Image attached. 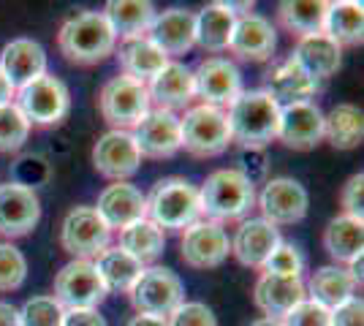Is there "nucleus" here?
Here are the masks:
<instances>
[{
  "label": "nucleus",
  "instance_id": "38",
  "mask_svg": "<svg viewBox=\"0 0 364 326\" xmlns=\"http://www.w3.org/2000/svg\"><path fill=\"white\" fill-rule=\"evenodd\" d=\"M65 310L55 296H33L19 310V324L22 326H63Z\"/></svg>",
  "mask_w": 364,
  "mask_h": 326
},
{
  "label": "nucleus",
  "instance_id": "13",
  "mask_svg": "<svg viewBox=\"0 0 364 326\" xmlns=\"http://www.w3.org/2000/svg\"><path fill=\"white\" fill-rule=\"evenodd\" d=\"M231 239L226 229L213 220H196L180 237V259L191 269H215L228 259Z\"/></svg>",
  "mask_w": 364,
  "mask_h": 326
},
{
  "label": "nucleus",
  "instance_id": "30",
  "mask_svg": "<svg viewBox=\"0 0 364 326\" xmlns=\"http://www.w3.org/2000/svg\"><path fill=\"white\" fill-rule=\"evenodd\" d=\"M237 14L228 9V3H210L196 14V44L210 55H220L228 49L234 33Z\"/></svg>",
  "mask_w": 364,
  "mask_h": 326
},
{
  "label": "nucleus",
  "instance_id": "37",
  "mask_svg": "<svg viewBox=\"0 0 364 326\" xmlns=\"http://www.w3.org/2000/svg\"><path fill=\"white\" fill-rule=\"evenodd\" d=\"M31 128L16 104L0 107V153H19L31 136Z\"/></svg>",
  "mask_w": 364,
  "mask_h": 326
},
{
  "label": "nucleus",
  "instance_id": "6",
  "mask_svg": "<svg viewBox=\"0 0 364 326\" xmlns=\"http://www.w3.org/2000/svg\"><path fill=\"white\" fill-rule=\"evenodd\" d=\"M98 109L112 131H134L152 109L147 85L125 74L112 77L98 93Z\"/></svg>",
  "mask_w": 364,
  "mask_h": 326
},
{
  "label": "nucleus",
  "instance_id": "9",
  "mask_svg": "<svg viewBox=\"0 0 364 326\" xmlns=\"http://www.w3.org/2000/svg\"><path fill=\"white\" fill-rule=\"evenodd\" d=\"M112 242V229L101 220L95 207H74L63 217L60 245L68 256L82 261H95Z\"/></svg>",
  "mask_w": 364,
  "mask_h": 326
},
{
  "label": "nucleus",
  "instance_id": "35",
  "mask_svg": "<svg viewBox=\"0 0 364 326\" xmlns=\"http://www.w3.org/2000/svg\"><path fill=\"white\" fill-rule=\"evenodd\" d=\"M117 248L131 253L139 264H155L161 259L164 248H166V234H164V229H158L150 217H141V220L122 229Z\"/></svg>",
  "mask_w": 364,
  "mask_h": 326
},
{
  "label": "nucleus",
  "instance_id": "23",
  "mask_svg": "<svg viewBox=\"0 0 364 326\" xmlns=\"http://www.w3.org/2000/svg\"><path fill=\"white\" fill-rule=\"evenodd\" d=\"M302 299H307L302 278H280V275H267L261 272L253 288V302L267 318H286Z\"/></svg>",
  "mask_w": 364,
  "mask_h": 326
},
{
  "label": "nucleus",
  "instance_id": "4",
  "mask_svg": "<svg viewBox=\"0 0 364 326\" xmlns=\"http://www.w3.org/2000/svg\"><path fill=\"white\" fill-rule=\"evenodd\" d=\"M147 199V217L158 229H180L185 232L201 220L198 188L185 177H164L152 185Z\"/></svg>",
  "mask_w": 364,
  "mask_h": 326
},
{
  "label": "nucleus",
  "instance_id": "20",
  "mask_svg": "<svg viewBox=\"0 0 364 326\" xmlns=\"http://www.w3.org/2000/svg\"><path fill=\"white\" fill-rule=\"evenodd\" d=\"M147 36L166 58L185 55L196 47V14L188 9H166L155 14Z\"/></svg>",
  "mask_w": 364,
  "mask_h": 326
},
{
  "label": "nucleus",
  "instance_id": "24",
  "mask_svg": "<svg viewBox=\"0 0 364 326\" xmlns=\"http://www.w3.org/2000/svg\"><path fill=\"white\" fill-rule=\"evenodd\" d=\"M0 71L11 82V87L19 90L31 85L33 79L46 74V52L33 38H14L0 52Z\"/></svg>",
  "mask_w": 364,
  "mask_h": 326
},
{
  "label": "nucleus",
  "instance_id": "3",
  "mask_svg": "<svg viewBox=\"0 0 364 326\" xmlns=\"http://www.w3.org/2000/svg\"><path fill=\"white\" fill-rule=\"evenodd\" d=\"M58 47L63 58L74 65H95L117 49V36L101 11H82L60 28Z\"/></svg>",
  "mask_w": 364,
  "mask_h": 326
},
{
  "label": "nucleus",
  "instance_id": "41",
  "mask_svg": "<svg viewBox=\"0 0 364 326\" xmlns=\"http://www.w3.org/2000/svg\"><path fill=\"white\" fill-rule=\"evenodd\" d=\"M166 326H218V318L204 302H182L166 318Z\"/></svg>",
  "mask_w": 364,
  "mask_h": 326
},
{
  "label": "nucleus",
  "instance_id": "11",
  "mask_svg": "<svg viewBox=\"0 0 364 326\" xmlns=\"http://www.w3.org/2000/svg\"><path fill=\"white\" fill-rule=\"evenodd\" d=\"M256 204L261 217L272 226H291L307 215L310 196L299 180L294 177H272L267 180L261 193H256Z\"/></svg>",
  "mask_w": 364,
  "mask_h": 326
},
{
  "label": "nucleus",
  "instance_id": "43",
  "mask_svg": "<svg viewBox=\"0 0 364 326\" xmlns=\"http://www.w3.org/2000/svg\"><path fill=\"white\" fill-rule=\"evenodd\" d=\"M340 204H343V215L362 220L364 215V174L356 171L346 180V185L340 190Z\"/></svg>",
  "mask_w": 364,
  "mask_h": 326
},
{
  "label": "nucleus",
  "instance_id": "10",
  "mask_svg": "<svg viewBox=\"0 0 364 326\" xmlns=\"http://www.w3.org/2000/svg\"><path fill=\"white\" fill-rule=\"evenodd\" d=\"M107 296V286L92 261L74 259L55 275V299L63 310H98Z\"/></svg>",
  "mask_w": 364,
  "mask_h": 326
},
{
  "label": "nucleus",
  "instance_id": "34",
  "mask_svg": "<svg viewBox=\"0 0 364 326\" xmlns=\"http://www.w3.org/2000/svg\"><path fill=\"white\" fill-rule=\"evenodd\" d=\"M92 264L98 269V275L104 280L109 294H112V291L128 294V291L136 286V280L141 278V272L147 269V266L139 264L136 259H134L131 253H125L122 248H107Z\"/></svg>",
  "mask_w": 364,
  "mask_h": 326
},
{
  "label": "nucleus",
  "instance_id": "42",
  "mask_svg": "<svg viewBox=\"0 0 364 326\" xmlns=\"http://www.w3.org/2000/svg\"><path fill=\"white\" fill-rule=\"evenodd\" d=\"M283 326H332V313L313 299H302L283 318Z\"/></svg>",
  "mask_w": 364,
  "mask_h": 326
},
{
  "label": "nucleus",
  "instance_id": "1",
  "mask_svg": "<svg viewBox=\"0 0 364 326\" xmlns=\"http://www.w3.org/2000/svg\"><path fill=\"white\" fill-rule=\"evenodd\" d=\"M226 117L231 141H237L242 150H264L267 144L277 141L280 107L264 90H242V95L228 107Z\"/></svg>",
  "mask_w": 364,
  "mask_h": 326
},
{
  "label": "nucleus",
  "instance_id": "26",
  "mask_svg": "<svg viewBox=\"0 0 364 326\" xmlns=\"http://www.w3.org/2000/svg\"><path fill=\"white\" fill-rule=\"evenodd\" d=\"M291 58L299 63L316 82H321V79H332L340 71L343 47L337 41H332L326 33H316V36L299 38L294 52H291Z\"/></svg>",
  "mask_w": 364,
  "mask_h": 326
},
{
  "label": "nucleus",
  "instance_id": "22",
  "mask_svg": "<svg viewBox=\"0 0 364 326\" xmlns=\"http://www.w3.org/2000/svg\"><path fill=\"white\" fill-rule=\"evenodd\" d=\"M150 93V104H155V109H191V101L196 98L193 90V71L188 65H182L177 60H168L147 85Z\"/></svg>",
  "mask_w": 364,
  "mask_h": 326
},
{
  "label": "nucleus",
  "instance_id": "36",
  "mask_svg": "<svg viewBox=\"0 0 364 326\" xmlns=\"http://www.w3.org/2000/svg\"><path fill=\"white\" fill-rule=\"evenodd\" d=\"M326 9H329L326 0H283L277 6V19L291 36L304 38V36L323 33Z\"/></svg>",
  "mask_w": 364,
  "mask_h": 326
},
{
  "label": "nucleus",
  "instance_id": "18",
  "mask_svg": "<svg viewBox=\"0 0 364 326\" xmlns=\"http://www.w3.org/2000/svg\"><path fill=\"white\" fill-rule=\"evenodd\" d=\"M277 139L291 150H313L323 141V112L316 101H302V104H289L280 107V128Z\"/></svg>",
  "mask_w": 364,
  "mask_h": 326
},
{
  "label": "nucleus",
  "instance_id": "47",
  "mask_svg": "<svg viewBox=\"0 0 364 326\" xmlns=\"http://www.w3.org/2000/svg\"><path fill=\"white\" fill-rule=\"evenodd\" d=\"M14 95H16V90L11 87V82H9V79H6V74L0 71V107L14 104Z\"/></svg>",
  "mask_w": 364,
  "mask_h": 326
},
{
  "label": "nucleus",
  "instance_id": "28",
  "mask_svg": "<svg viewBox=\"0 0 364 326\" xmlns=\"http://www.w3.org/2000/svg\"><path fill=\"white\" fill-rule=\"evenodd\" d=\"M117 52V60L122 65L125 77H134L139 82H150L164 65L168 63V58L150 41V36H136V38H122Z\"/></svg>",
  "mask_w": 364,
  "mask_h": 326
},
{
  "label": "nucleus",
  "instance_id": "27",
  "mask_svg": "<svg viewBox=\"0 0 364 326\" xmlns=\"http://www.w3.org/2000/svg\"><path fill=\"white\" fill-rule=\"evenodd\" d=\"M356 288H359V283L353 280V275L346 266L340 264L318 266L310 275V280L304 283L307 299L323 305L326 310H334L337 305H343V302H348L350 296H356Z\"/></svg>",
  "mask_w": 364,
  "mask_h": 326
},
{
  "label": "nucleus",
  "instance_id": "33",
  "mask_svg": "<svg viewBox=\"0 0 364 326\" xmlns=\"http://www.w3.org/2000/svg\"><path fill=\"white\" fill-rule=\"evenodd\" d=\"M323 33H326L332 41H337L340 47H359L364 41L362 3H353V0L329 3L326 19H323Z\"/></svg>",
  "mask_w": 364,
  "mask_h": 326
},
{
  "label": "nucleus",
  "instance_id": "49",
  "mask_svg": "<svg viewBox=\"0 0 364 326\" xmlns=\"http://www.w3.org/2000/svg\"><path fill=\"white\" fill-rule=\"evenodd\" d=\"M250 326H283V321H280V318H267V315H264V318H256Z\"/></svg>",
  "mask_w": 364,
  "mask_h": 326
},
{
  "label": "nucleus",
  "instance_id": "45",
  "mask_svg": "<svg viewBox=\"0 0 364 326\" xmlns=\"http://www.w3.org/2000/svg\"><path fill=\"white\" fill-rule=\"evenodd\" d=\"M63 326H107L98 310H65Z\"/></svg>",
  "mask_w": 364,
  "mask_h": 326
},
{
  "label": "nucleus",
  "instance_id": "14",
  "mask_svg": "<svg viewBox=\"0 0 364 326\" xmlns=\"http://www.w3.org/2000/svg\"><path fill=\"white\" fill-rule=\"evenodd\" d=\"M92 166L114 183H125L141 166V153L131 131H107L92 147Z\"/></svg>",
  "mask_w": 364,
  "mask_h": 326
},
{
  "label": "nucleus",
  "instance_id": "12",
  "mask_svg": "<svg viewBox=\"0 0 364 326\" xmlns=\"http://www.w3.org/2000/svg\"><path fill=\"white\" fill-rule=\"evenodd\" d=\"M193 90L207 107L226 109L242 95V74L228 58L210 55L193 71Z\"/></svg>",
  "mask_w": 364,
  "mask_h": 326
},
{
  "label": "nucleus",
  "instance_id": "8",
  "mask_svg": "<svg viewBox=\"0 0 364 326\" xmlns=\"http://www.w3.org/2000/svg\"><path fill=\"white\" fill-rule=\"evenodd\" d=\"M128 296L136 313L168 318L185 302V283L177 272H171L166 266H150L141 272V278L128 291Z\"/></svg>",
  "mask_w": 364,
  "mask_h": 326
},
{
  "label": "nucleus",
  "instance_id": "25",
  "mask_svg": "<svg viewBox=\"0 0 364 326\" xmlns=\"http://www.w3.org/2000/svg\"><path fill=\"white\" fill-rule=\"evenodd\" d=\"M264 93L272 95L277 101V107H289V104L313 101V95L318 93V82L310 77L294 58H286L267 74Z\"/></svg>",
  "mask_w": 364,
  "mask_h": 326
},
{
  "label": "nucleus",
  "instance_id": "16",
  "mask_svg": "<svg viewBox=\"0 0 364 326\" xmlns=\"http://www.w3.org/2000/svg\"><path fill=\"white\" fill-rule=\"evenodd\" d=\"M41 220V199L33 188L6 183L0 185V234L16 239L28 237Z\"/></svg>",
  "mask_w": 364,
  "mask_h": 326
},
{
  "label": "nucleus",
  "instance_id": "15",
  "mask_svg": "<svg viewBox=\"0 0 364 326\" xmlns=\"http://www.w3.org/2000/svg\"><path fill=\"white\" fill-rule=\"evenodd\" d=\"M141 158H164L177 156L182 150V134H180V117L166 109H150V114L131 131Z\"/></svg>",
  "mask_w": 364,
  "mask_h": 326
},
{
  "label": "nucleus",
  "instance_id": "46",
  "mask_svg": "<svg viewBox=\"0 0 364 326\" xmlns=\"http://www.w3.org/2000/svg\"><path fill=\"white\" fill-rule=\"evenodd\" d=\"M0 326H22L19 324V310L11 302H0Z\"/></svg>",
  "mask_w": 364,
  "mask_h": 326
},
{
  "label": "nucleus",
  "instance_id": "7",
  "mask_svg": "<svg viewBox=\"0 0 364 326\" xmlns=\"http://www.w3.org/2000/svg\"><path fill=\"white\" fill-rule=\"evenodd\" d=\"M16 107L31 125H58L71 112V93L65 82L52 74L33 79L31 85L16 90Z\"/></svg>",
  "mask_w": 364,
  "mask_h": 326
},
{
  "label": "nucleus",
  "instance_id": "29",
  "mask_svg": "<svg viewBox=\"0 0 364 326\" xmlns=\"http://www.w3.org/2000/svg\"><path fill=\"white\" fill-rule=\"evenodd\" d=\"M323 248L334 259V264H353L364 253V220L340 215L332 217L323 229Z\"/></svg>",
  "mask_w": 364,
  "mask_h": 326
},
{
  "label": "nucleus",
  "instance_id": "44",
  "mask_svg": "<svg viewBox=\"0 0 364 326\" xmlns=\"http://www.w3.org/2000/svg\"><path fill=\"white\" fill-rule=\"evenodd\" d=\"M332 313V326H364V302L362 296H350L348 302L337 305Z\"/></svg>",
  "mask_w": 364,
  "mask_h": 326
},
{
  "label": "nucleus",
  "instance_id": "48",
  "mask_svg": "<svg viewBox=\"0 0 364 326\" xmlns=\"http://www.w3.org/2000/svg\"><path fill=\"white\" fill-rule=\"evenodd\" d=\"M128 326H166V318H158V315H144V313H139L134 315Z\"/></svg>",
  "mask_w": 364,
  "mask_h": 326
},
{
  "label": "nucleus",
  "instance_id": "5",
  "mask_svg": "<svg viewBox=\"0 0 364 326\" xmlns=\"http://www.w3.org/2000/svg\"><path fill=\"white\" fill-rule=\"evenodd\" d=\"M180 134L185 153L196 158L223 156L231 144L226 109L207 107V104L185 109V114L180 117Z\"/></svg>",
  "mask_w": 364,
  "mask_h": 326
},
{
  "label": "nucleus",
  "instance_id": "19",
  "mask_svg": "<svg viewBox=\"0 0 364 326\" xmlns=\"http://www.w3.org/2000/svg\"><path fill=\"white\" fill-rule=\"evenodd\" d=\"M280 242L283 237L277 226L267 223L264 217H245L231 239V256L242 266L261 269Z\"/></svg>",
  "mask_w": 364,
  "mask_h": 326
},
{
  "label": "nucleus",
  "instance_id": "31",
  "mask_svg": "<svg viewBox=\"0 0 364 326\" xmlns=\"http://www.w3.org/2000/svg\"><path fill=\"white\" fill-rule=\"evenodd\" d=\"M107 16L109 28L114 31L117 38H136L147 36L152 19H155V6L147 0H109L107 9L101 11Z\"/></svg>",
  "mask_w": 364,
  "mask_h": 326
},
{
  "label": "nucleus",
  "instance_id": "21",
  "mask_svg": "<svg viewBox=\"0 0 364 326\" xmlns=\"http://www.w3.org/2000/svg\"><path fill=\"white\" fill-rule=\"evenodd\" d=\"M95 212L101 215V220L107 223L112 232L114 229L122 232L125 226H131V223H136L141 217H147V199L131 183H112L98 196Z\"/></svg>",
  "mask_w": 364,
  "mask_h": 326
},
{
  "label": "nucleus",
  "instance_id": "2",
  "mask_svg": "<svg viewBox=\"0 0 364 326\" xmlns=\"http://www.w3.org/2000/svg\"><path fill=\"white\" fill-rule=\"evenodd\" d=\"M198 199L201 215L223 226L228 220H245L250 215V210L256 207V185L234 166L218 169L198 188Z\"/></svg>",
  "mask_w": 364,
  "mask_h": 326
},
{
  "label": "nucleus",
  "instance_id": "17",
  "mask_svg": "<svg viewBox=\"0 0 364 326\" xmlns=\"http://www.w3.org/2000/svg\"><path fill=\"white\" fill-rule=\"evenodd\" d=\"M228 49L240 60L267 63L274 55V49H277V31H274V25L267 16L247 11V14L237 16Z\"/></svg>",
  "mask_w": 364,
  "mask_h": 326
},
{
  "label": "nucleus",
  "instance_id": "40",
  "mask_svg": "<svg viewBox=\"0 0 364 326\" xmlns=\"http://www.w3.org/2000/svg\"><path fill=\"white\" fill-rule=\"evenodd\" d=\"M261 269H264L267 275H280V278H302L304 253L296 248L294 242H280Z\"/></svg>",
  "mask_w": 364,
  "mask_h": 326
},
{
  "label": "nucleus",
  "instance_id": "39",
  "mask_svg": "<svg viewBox=\"0 0 364 326\" xmlns=\"http://www.w3.org/2000/svg\"><path fill=\"white\" fill-rule=\"evenodd\" d=\"M28 278V259L11 242H0V291H16Z\"/></svg>",
  "mask_w": 364,
  "mask_h": 326
},
{
  "label": "nucleus",
  "instance_id": "32",
  "mask_svg": "<svg viewBox=\"0 0 364 326\" xmlns=\"http://www.w3.org/2000/svg\"><path fill=\"white\" fill-rule=\"evenodd\" d=\"M323 139L334 150H356L364 139V112L353 104H337L323 114Z\"/></svg>",
  "mask_w": 364,
  "mask_h": 326
}]
</instances>
